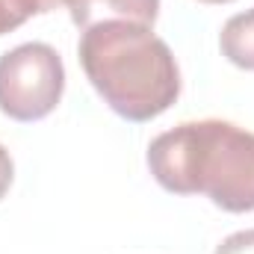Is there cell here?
<instances>
[{"instance_id": "52a82bcc", "label": "cell", "mask_w": 254, "mask_h": 254, "mask_svg": "<svg viewBox=\"0 0 254 254\" xmlns=\"http://www.w3.org/2000/svg\"><path fill=\"white\" fill-rule=\"evenodd\" d=\"M12 3H15V9H18L24 18H33V15H42V12L57 9L65 0H12Z\"/></svg>"}, {"instance_id": "7a4b0ae2", "label": "cell", "mask_w": 254, "mask_h": 254, "mask_svg": "<svg viewBox=\"0 0 254 254\" xmlns=\"http://www.w3.org/2000/svg\"><path fill=\"white\" fill-rule=\"evenodd\" d=\"M77 54L95 92L127 122H151L181 95L175 54L151 27L127 21L95 24L83 30Z\"/></svg>"}, {"instance_id": "3957f363", "label": "cell", "mask_w": 254, "mask_h": 254, "mask_svg": "<svg viewBox=\"0 0 254 254\" xmlns=\"http://www.w3.org/2000/svg\"><path fill=\"white\" fill-rule=\"evenodd\" d=\"M65 92L63 57L45 42H27L0 57V113L39 122L57 110Z\"/></svg>"}, {"instance_id": "8992f818", "label": "cell", "mask_w": 254, "mask_h": 254, "mask_svg": "<svg viewBox=\"0 0 254 254\" xmlns=\"http://www.w3.org/2000/svg\"><path fill=\"white\" fill-rule=\"evenodd\" d=\"M216 254H254V228L252 231H237L219 243Z\"/></svg>"}, {"instance_id": "5b68a950", "label": "cell", "mask_w": 254, "mask_h": 254, "mask_svg": "<svg viewBox=\"0 0 254 254\" xmlns=\"http://www.w3.org/2000/svg\"><path fill=\"white\" fill-rule=\"evenodd\" d=\"M219 48L228 63L254 71V9L240 12L225 21V27L219 33Z\"/></svg>"}, {"instance_id": "6da1fadb", "label": "cell", "mask_w": 254, "mask_h": 254, "mask_svg": "<svg viewBox=\"0 0 254 254\" xmlns=\"http://www.w3.org/2000/svg\"><path fill=\"white\" fill-rule=\"evenodd\" d=\"M148 169L175 195L204 192L225 213L254 210V133L231 122H184L148 145Z\"/></svg>"}, {"instance_id": "9c48e42d", "label": "cell", "mask_w": 254, "mask_h": 254, "mask_svg": "<svg viewBox=\"0 0 254 254\" xmlns=\"http://www.w3.org/2000/svg\"><path fill=\"white\" fill-rule=\"evenodd\" d=\"M201 3H231V0H201Z\"/></svg>"}, {"instance_id": "277c9868", "label": "cell", "mask_w": 254, "mask_h": 254, "mask_svg": "<svg viewBox=\"0 0 254 254\" xmlns=\"http://www.w3.org/2000/svg\"><path fill=\"white\" fill-rule=\"evenodd\" d=\"M65 6L71 12V21L80 30H89L107 21L154 27L160 15V0H65Z\"/></svg>"}, {"instance_id": "ba28073f", "label": "cell", "mask_w": 254, "mask_h": 254, "mask_svg": "<svg viewBox=\"0 0 254 254\" xmlns=\"http://www.w3.org/2000/svg\"><path fill=\"white\" fill-rule=\"evenodd\" d=\"M12 175H15L12 157H9V151L0 145V201H3V195L9 192V187H12Z\"/></svg>"}]
</instances>
